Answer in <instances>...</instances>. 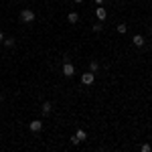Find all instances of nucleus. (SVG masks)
<instances>
[{
	"instance_id": "423d86ee",
	"label": "nucleus",
	"mask_w": 152,
	"mask_h": 152,
	"mask_svg": "<svg viewBox=\"0 0 152 152\" xmlns=\"http://www.w3.org/2000/svg\"><path fill=\"white\" fill-rule=\"evenodd\" d=\"M95 14H97V18H99V20H105V16H107V10H105L104 6L99 4V6L95 8Z\"/></svg>"
},
{
	"instance_id": "f257e3e1",
	"label": "nucleus",
	"mask_w": 152,
	"mask_h": 152,
	"mask_svg": "<svg viewBox=\"0 0 152 152\" xmlns=\"http://www.w3.org/2000/svg\"><path fill=\"white\" fill-rule=\"evenodd\" d=\"M20 20H23V23H33V20H35V12L31 10V8H24V10L20 12Z\"/></svg>"
},
{
	"instance_id": "9d476101",
	"label": "nucleus",
	"mask_w": 152,
	"mask_h": 152,
	"mask_svg": "<svg viewBox=\"0 0 152 152\" xmlns=\"http://www.w3.org/2000/svg\"><path fill=\"white\" fill-rule=\"evenodd\" d=\"M126 31H128V26H126L124 23H122V24H118V33H122V35H124Z\"/></svg>"
},
{
	"instance_id": "f3484780",
	"label": "nucleus",
	"mask_w": 152,
	"mask_h": 152,
	"mask_svg": "<svg viewBox=\"0 0 152 152\" xmlns=\"http://www.w3.org/2000/svg\"><path fill=\"white\" fill-rule=\"evenodd\" d=\"M75 2H83V0H75Z\"/></svg>"
},
{
	"instance_id": "20e7f679",
	"label": "nucleus",
	"mask_w": 152,
	"mask_h": 152,
	"mask_svg": "<svg viewBox=\"0 0 152 152\" xmlns=\"http://www.w3.org/2000/svg\"><path fill=\"white\" fill-rule=\"evenodd\" d=\"M63 73H65V77H71V75L75 73V67L71 65L69 61H67V63H63Z\"/></svg>"
},
{
	"instance_id": "7ed1b4c3",
	"label": "nucleus",
	"mask_w": 152,
	"mask_h": 152,
	"mask_svg": "<svg viewBox=\"0 0 152 152\" xmlns=\"http://www.w3.org/2000/svg\"><path fill=\"white\" fill-rule=\"evenodd\" d=\"M85 138H87V134H85L83 130H77V132H75V136L71 138V142H73V144H79V142H83Z\"/></svg>"
},
{
	"instance_id": "6ab92c4d",
	"label": "nucleus",
	"mask_w": 152,
	"mask_h": 152,
	"mask_svg": "<svg viewBox=\"0 0 152 152\" xmlns=\"http://www.w3.org/2000/svg\"><path fill=\"white\" fill-rule=\"evenodd\" d=\"M0 99H2V94H0Z\"/></svg>"
},
{
	"instance_id": "dca6fc26",
	"label": "nucleus",
	"mask_w": 152,
	"mask_h": 152,
	"mask_svg": "<svg viewBox=\"0 0 152 152\" xmlns=\"http://www.w3.org/2000/svg\"><path fill=\"white\" fill-rule=\"evenodd\" d=\"M2 41H4V35H2V33H0V43H2Z\"/></svg>"
},
{
	"instance_id": "f03ea898",
	"label": "nucleus",
	"mask_w": 152,
	"mask_h": 152,
	"mask_svg": "<svg viewBox=\"0 0 152 152\" xmlns=\"http://www.w3.org/2000/svg\"><path fill=\"white\" fill-rule=\"evenodd\" d=\"M95 79V73L94 71H87V73H83L81 75V83H85V85H91Z\"/></svg>"
},
{
	"instance_id": "0eeeda50",
	"label": "nucleus",
	"mask_w": 152,
	"mask_h": 152,
	"mask_svg": "<svg viewBox=\"0 0 152 152\" xmlns=\"http://www.w3.org/2000/svg\"><path fill=\"white\" fill-rule=\"evenodd\" d=\"M67 20H69L71 24L79 23V14H77V12H69V16H67Z\"/></svg>"
},
{
	"instance_id": "a211bd4d",
	"label": "nucleus",
	"mask_w": 152,
	"mask_h": 152,
	"mask_svg": "<svg viewBox=\"0 0 152 152\" xmlns=\"http://www.w3.org/2000/svg\"><path fill=\"white\" fill-rule=\"evenodd\" d=\"M150 35H152V26H150Z\"/></svg>"
},
{
	"instance_id": "9b49d317",
	"label": "nucleus",
	"mask_w": 152,
	"mask_h": 152,
	"mask_svg": "<svg viewBox=\"0 0 152 152\" xmlns=\"http://www.w3.org/2000/svg\"><path fill=\"white\" fill-rule=\"evenodd\" d=\"M89 69L94 71V73H95L97 69H99V65H97V61H91V63H89Z\"/></svg>"
},
{
	"instance_id": "ddd939ff",
	"label": "nucleus",
	"mask_w": 152,
	"mask_h": 152,
	"mask_svg": "<svg viewBox=\"0 0 152 152\" xmlns=\"http://www.w3.org/2000/svg\"><path fill=\"white\" fill-rule=\"evenodd\" d=\"M140 150H142V152H150V144H142Z\"/></svg>"
},
{
	"instance_id": "2eb2a0df",
	"label": "nucleus",
	"mask_w": 152,
	"mask_h": 152,
	"mask_svg": "<svg viewBox=\"0 0 152 152\" xmlns=\"http://www.w3.org/2000/svg\"><path fill=\"white\" fill-rule=\"evenodd\" d=\"M105 0H95V4H97V6H99V4H104Z\"/></svg>"
},
{
	"instance_id": "39448f33",
	"label": "nucleus",
	"mask_w": 152,
	"mask_h": 152,
	"mask_svg": "<svg viewBox=\"0 0 152 152\" xmlns=\"http://www.w3.org/2000/svg\"><path fill=\"white\" fill-rule=\"evenodd\" d=\"M28 128H31V132H41V128H43V122H41V120H33V122L28 124Z\"/></svg>"
},
{
	"instance_id": "4468645a",
	"label": "nucleus",
	"mask_w": 152,
	"mask_h": 152,
	"mask_svg": "<svg viewBox=\"0 0 152 152\" xmlns=\"http://www.w3.org/2000/svg\"><path fill=\"white\" fill-rule=\"evenodd\" d=\"M94 31H95V33H99V31H102V23H95L94 24Z\"/></svg>"
},
{
	"instance_id": "f8f14e48",
	"label": "nucleus",
	"mask_w": 152,
	"mask_h": 152,
	"mask_svg": "<svg viewBox=\"0 0 152 152\" xmlns=\"http://www.w3.org/2000/svg\"><path fill=\"white\" fill-rule=\"evenodd\" d=\"M2 43H4L6 47H14V39H4Z\"/></svg>"
},
{
	"instance_id": "6e6552de",
	"label": "nucleus",
	"mask_w": 152,
	"mask_h": 152,
	"mask_svg": "<svg viewBox=\"0 0 152 152\" xmlns=\"http://www.w3.org/2000/svg\"><path fill=\"white\" fill-rule=\"evenodd\" d=\"M132 41H134V45H138V47L144 45V37H142V35H134V37H132Z\"/></svg>"
},
{
	"instance_id": "1a4fd4ad",
	"label": "nucleus",
	"mask_w": 152,
	"mask_h": 152,
	"mask_svg": "<svg viewBox=\"0 0 152 152\" xmlns=\"http://www.w3.org/2000/svg\"><path fill=\"white\" fill-rule=\"evenodd\" d=\"M51 110H53V105L49 104V102H47V104H43V114H49Z\"/></svg>"
}]
</instances>
